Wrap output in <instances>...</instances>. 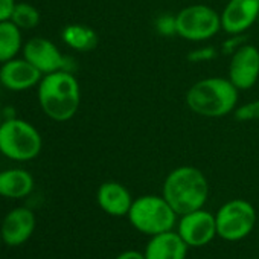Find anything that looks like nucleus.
I'll return each instance as SVG.
<instances>
[{"mask_svg":"<svg viewBox=\"0 0 259 259\" xmlns=\"http://www.w3.org/2000/svg\"><path fill=\"white\" fill-rule=\"evenodd\" d=\"M43 113L55 122L70 120L81 105V87L73 72L58 70L43 75L37 85Z\"/></svg>","mask_w":259,"mask_h":259,"instance_id":"1","label":"nucleus"},{"mask_svg":"<svg viewBox=\"0 0 259 259\" xmlns=\"http://www.w3.org/2000/svg\"><path fill=\"white\" fill-rule=\"evenodd\" d=\"M23 49L22 29L11 20L0 22V64L16 58Z\"/></svg>","mask_w":259,"mask_h":259,"instance_id":"18","label":"nucleus"},{"mask_svg":"<svg viewBox=\"0 0 259 259\" xmlns=\"http://www.w3.org/2000/svg\"><path fill=\"white\" fill-rule=\"evenodd\" d=\"M177 35L186 41L201 43L221 31V14L209 5H188L176 14Z\"/></svg>","mask_w":259,"mask_h":259,"instance_id":"7","label":"nucleus"},{"mask_svg":"<svg viewBox=\"0 0 259 259\" xmlns=\"http://www.w3.org/2000/svg\"><path fill=\"white\" fill-rule=\"evenodd\" d=\"M188 250L189 247L180 235L176 230H169L150 236L144 254L145 259H186Z\"/></svg>","mask_w":259,"mask_h":259,"instance_id":"15","label":"nucleus"},{"mask_svg":"<svg viewBox=\"0 0 259 259\" xmlns=\"http://www.w3.org/2000/svg\"><path fill=\"white\" fill-rule=\"evenodd\" d=\"M257 25H259V16H257Z\"/></svg>","mask_w":259,"mask_h":259,"instance_id":"28","label":"nucleus"},{"mask_svg":"<svg viewBox=\"0 0 259 259\" xmlns=\"http://www.w3.org/2000/svg\"><path fill=\"white\" fill-rule=\"evenodd\" d=\"M61 40L64 45L76 52H92L99 43L96 31L82 23H70L61 31Z\"/></svg>","mask_w":259,"mask_h":259,"instance_id":"17","label":"nucleus"},{"mask_svg":"<svg viewBox=\"0 0 259 259\" xmlns=\"http://www.w3.org/2000/svg\"><path fill=\"white\" fill-rule=\"evenodd\" d=\"M114 259H145V254L144 251H138V250H125L119 253Z\"/></svg>","mask_w":259,"mask_h":259,"instance_id":"25","label":"nucleus"},{"mask_svg":"<svg viewBox=\"0 0 259 259\" xmlns=\"http://www.w3.org/2000/svg\"><path fill=\"white\" fill-rule=\"evenodd\" d=\"M218 57V51L213 46H201L188 54V61L192 64H201V63H209Z\"/></svg>","mask_w":259,"mask_h":259,"instance_id":"22","label":"nucleus"},{"mask_svg":"<svg viewBox=\"0 0 259 259\" xmlns=\"http://www.w3.org/2000/svg\"><path fill=\"white\" fill-rule=\"evenodd\" d=\"M245 41L242 40V35H230V38H227L223 43V52L226 55H232L235 51H238Z\"/></svg>","mask_w":259,"mask_h":259,"instance_id":"23","label":"nucleus"},{"mask_svg":"<svg viewBox=\"0 0 259 259\" xmlns=\"http://www.w3.org/2000/svg\"><path fill=\"white\" fill-rule=\"evenodd\" d=\"M4 122V116H2V111H0V123Z\"/></svg>","mask_w":259,"mask_h":259,"instance_id":"26","label":"nucleus"},{"mask_svg":"<svg viewBox=\"0 0 259 259\" xmlns=\"http://www.w3.org/2000/svg\"><path fill=\"white\" fill-rule=\"evenodd\" d=\"M22 55L43 75L58 70L73 72V60L64 55L54 41L43 37H34L28 40L23 45Z\"/></svg>","mask_w":259,"mask_h":259,"instance_id":"8","label":"nucleus"},{"mask_svg":"<svg viewBox=\"0 0 259 259\" xmlns=\"http://www.w3.org/2000/svg\"><path fill=\"white\" fill-rule=\"evenodd\" d=\"M177 233L188 244V247H204L213 241L217 233L215 213L204 207L180 215L177 221Z\"/></svg>","mask_w":259,"mask_h":259,"instance_id":"9","label":"nucleus"},{"mask_svg":"<svg viewBox=\"0 0 259 259\" xmlns=\"http://www.w3.org/2000/svg\"><path fill=\"white\" fill-rule=\"evenodd\" d=\"M217 233L227 242H236L247 238L257 221L254 206L244 198L226 201L215 213Z\"/></svg>","mask_w":259,"mask_h":259,"instance_id":"6","label":"nucleus"},{"mask_svg":"<svg viewBox=\"0 0 259 259\" xmlns=\"http://www.w3.org/2000/svg\"><path fill=\"white\" fill-rule=\"evenodd\" d=\"M209 194L210 188L206 176L191 165L174 168L166 176L162 188L163 198L179 217L204 207Z\"/></svg>","mask_w":259,"mask_h":259,"instance_id":"2","label":"nucleus"},{"mask_svg":"<svg viewBox=\"0 0 259 259\" xmlns=\"http://www.w3.org/2000/svg\"><path fill=\"white\" fill-rule=\"evenodd\" d=\"M227 78L239 92L250 90L259 79V49L244 43L235 51L230 55Z\"/></svg>","mask_w":259,"mask_h":259,"instance_id":"10","label":"nucleus"},{"mask_svg":"<svg viewBox=\"0 0 259 259\" xmlns=\"http://www.w3.org/2000/svg\"><path fill=\"white\" fill-rule=\"evenodd\" d=\"M221 14V29L227 35H242L259 16V0H229Z\"/></svg>","mask_w":259,"mask_h":259,"instance_id":"11","label":"nucleus"},{"mask_svg":"<svg viewBox=\"0 0 259 259\" xmlns=\"http://www.w3.org/2000/svg\"><path fill=\"white\" fill-rule=\"evenodd\" d=\"M126 218L138 232L148 236L174 230L179 221V215L163 195L153 194L138 197L130 207Z\"/></svg>","mask_w":259,"mask_h":259,"instance_id":"4","label":"nucleus"},{"mask_svg":"<svg viewBox=\"0 0 259 259\" xmlns=\"http://www.w3.org/2000/svg\"><path fill=\"white\" fill-rule=\"evenodd\" d=\"M16 26H19L22 31H29L38 26L40 23V13L35 7L26 2H17L11 19H10Z\"/></svg>","mask_w":259,"mask_h":259,"instance_id":"19","label":"nucleus"},{"mask_svg":"<svg viewBox=\"0 0 259 259\" xmlns=\"http://www.w3.org/2000/svg\"><path fill=\"white\" fill-rule=\"evenodd\" d=\"M96 201L102 212H105L110 217L119 218L128 215L135 198L132 197L126 186H123L119 182L108 180L98 188Z\"/></svg>","mask_w":259,"mask_h":259,"instance_id":"14","label":"nucleus"},{"mask_svg":"<svg viewBox=\"0 0 259 259\" xmlns=\"http://www.w3.org/2000/svg\"><path fill=\"white\" fill-rule=\"evenodd\" d=\"M233 117L238 122H250L259 119V99L245 102L242 105H236L233 110Z\"/></svg>","mask_w":259,"mask_h":259,"instance_id":"20","label":"nucleus"},{"mask_svg":"<svg viewBox=\"0 0 259 259\" xmlns=\"http://www.w3.org/2000/svg\"><path fill=\"white\" fill-rule=\"evenodd\" d=\"M43 148L38 130L20 117L4 119L0 123V153L14 162L34 160Z\"/></svg>","mask_w":259,"mask_h":259,"instance_id":"5","label":"nucleus"},{"mask_svg":"<svg viewBox=\"0 0 259 259\" xmlns=\"http://www.w3.org/2000/svg\"><path fill=\"white\" fill-rule=\"evenodd\" d=\"M41 78L43 73L23 57H16L0 66V84L11 92H26L37 87Z\"/></svg>","mask_w":259,"mask_h":259,"instance_id":"12","label":"nucleus"},{"mask_svg":"<svg viewBox=\"0 0 259 259\" xmlns=\"http://www.w3.org/2000/svg\"><path fill=\"white\" fill-rule=\"evenodd\" d=\"M35 230V215L28 207H16L10 210L0 226L2 241L7 245L17 247L25 244Z\"/></svg>","mask_w":259,"mask_h":259,"instance_id":"13","label":"nucleus"},{"mask_svg":"<svg viewBox=\"0 0 259 259\" xmlns=\"http://www.w3.org/2000/svg\"><path fill=\"white\" fill-rule=\"evenodd\" d=\"M16 0H0V22L11 19L13 10L16 7Z\"/></svg>","mask_w":259,"mask_h":259,"instance_id":"24","label":"nucleus"},{"mask_svg":"<svg viewBox=\"0 0 259 259\" xmlns=\"http://www.w3.org/2000/svg\"><path fill=\"white\" fill-rule=\"evenodd\" d=\"M154 29L162 37L177 35V22L172 14H162L154 20Z\"/></svg>","mask_w":259,"mask_h":259,"instance_id":"21","label":"nucleus"},{"mask_svg":"<svg viewBox=\"0 0 259 259\" xmlns=\"http://www.w3.org/2000/svg\"><path fill=\"white\" fill-rule=\"evenodd\" d=\"M34 191V177L22 168L0 171V197L19 200Z\"/></svg>","mask_w":259,"mask_h":259,"instance_id":"16","label":"nucleus"},{"mask_svg":"<svg viewBox=\"0 0 259 259\" xmlns=\"http://www.w3.org/2000/svg\"><path fill=\"white\" fill-rule=\"evenodd\" d=\"M4 241H2V235H0V244H2Z\"/></svg>","mask_w":259,"mask_h":259,"instance_id":"27","label":"nucleus"},{"mask_svg":"<svg viewBox=\"0 0 259 259\" xmlns=\"http://www.w3.org/2000/svg\"><path fill=\"white\" fill-rule=\"evenodd\" d=\"M239 90L229 78L209 76L194 82L186 92L188 108L203 117H224L238 105Z\"/></svg>","mask_w":259,"mask_h":259,"instance_id":"3","label":"nucleus"}]
</instances>
